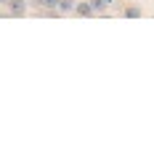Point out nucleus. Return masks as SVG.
<instances>
[{"label": "nucleus", "mask_w": 154, "mask_h": 151, "mask_svg": "<svg viewBox=\"0 0 154 151\" xmlns=\"http://www.w3.org/2000/svg\"><path fill=\"white\" fill-rule=\"evenodd\" d=\"M0 16H8V14H5V11H0Z\"/></svg>", "instance_id": "obj_8"}, {"label": "nucleus", "mask_w": 154, "mask_h": 151, "mask_svg": "<svg viewBox=\"0 0 154 151\" xmlns=\"http://www.w3.org/2000/svg\"><path fill=\"white\" fill-rule=\"evenodd\" d=\"M75 5H77V0H59V14H75Z\"/></svg>", "instance_id": "obj_5"}, {"label": "nucleus", "mask_w": 154, "mask_h": 151, "mask_svg": "<svg viewBox=\"0 0 154 151\" xmlns=\"http://www.w3.org/2000/svg\"><path fill=\"white\" fill-rule=\"evenodd\" d=\"M112 3H114V0H91L93 11H96V14H101V16L109 11V5H112Z\"/></svg>", "instance_id": "obj_4"}, {"label": "nucleus", "mask_w": 154, "mask_h": 151, "mask_svg": "<svg viewBox=\"0 0 154 151\" xmlns=\"http://www.w3.org/2000/svg\"><path fill=\"white\" fill-rule=\"evenodd\" d=\"M75 14H77V16H82V19H91V16H96V11H93L91 0H77Z\"/></svg>", "instance_id": "obj_2"}, {"label": "nucleus", "mask_w": 154, "mask_h": 151, "mask_svg": "<svg viewBox=\"0 0 154 151\" xmlns=\"http://www.w3.org/2000/svg\"><path fill=\"white\" fill-rule=\"evenodd\" d=\"M37 11H59V0H32Z\"/></svg>", "instance_id": "obj_3"}, {"label": "nucleus", "mask_w": 154, "mask_h": 151, "mask_svg": "<svg viewBox=\"0 0 154 151\" xmlns=\"http://www.w3.org/2000/svg\"><path fill=\"white\" fill-rule=\"evenodd\" d=\"M29 3H32V0H29Z\"/></svg>", "instance_id": "obj_9"}, {"label": "nucleus", "mask_w": 154, "mask_h": 151, "mask_svg": "<svg viewBox=\"0 0 154 151\" xmlns=\"http://www.w3.org/2000/svg\"><path fill=\"white\" fill-rule=\"evenodd\" d=\"M5 3H8V0H0V5H3V8H5Z\"/></svg>", "instance_id": "obj_7"}, {"label": "nucleus", "mask_w": 154, "mask_h": 151, "mask_svg": "<svg viewBox=\"0 0 154 151\" xmlns=\"http://www.w3.org/2000/svg\"><path fill=\"white\" fill-rule=\"evenodd\" d=\"M27 11H29V0H8L5 3V14L8 16H16L19 19V16H24Z\"/></svg>", "instance_id": "obj_1"}, {"label": "nucleus", "mask_w": 154, "mask_h": 151, "mask_svg": "<svg viewBox=\"0 0 154 151\" xmlns=\"http://www.w3.org/2000/svg\"><path fill=\"white\" fill-rule=\"evenodd\" d=\"M141 14H143L141 5H128V8H122V16H125V19H138Z\"/></svg>", "instance_id": "obj_6"}]
</instances>
